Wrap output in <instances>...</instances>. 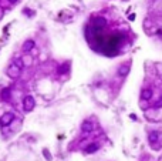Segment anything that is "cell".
I'll return each mask as SVG.
<instances>
[{"mask_svg":"<svg viewBox=\"0 0 162 161\" xmlns=\"http://www.w3.org/2000/svg\"><path fill=\"white\" fill-rule=\"evenodd\" d=\"M22 68H23L22 60H14V62L12 63V66L9 67V70H7V74H9L10 77L16 78V77H18V74H20Z\"/></svg>","mask_w":162,"mask_h":161,"instance_id":"obj_1","label":"cell"},{"mask_svg":"<svg viewBox=\"0 0 162 161\" xmlns=\"http://www.w3.org/2000/svg\"><path fill=\"white\" fill-rule=\"evenodd\" d=\"M34 99L31 96H26L24 100H23V107H24L26 111H31V110L34 109Z\"/></svg>","mask_w":162,"mask_h":161,"instance_id":"obj_2","label":"cell"},{"mask_svg":"<svg viewBox=\"0 0 162 161\" xmlns=\"http://www.w3.org/2000/svg\"><path fill=\"white\" fill-rule=\"evenodd\" d=\"M13 118H14V114L13 113H6V114H3L2 117H0V126H9L10 123L13 121Z\"/></svg>","mask_w":162,"mask_h":161,"instance_id":"obj_3","label":"cell"},{"mask_svg":"<svg viewBox=\"0 0 162 161\" xmlns=\"http://www.w3.org/2000/svg\"><path fill=\"white\" fill-rule=\"evenodd\" d=\"M92 23H94V27H92V29H94V30H97V31L107 26V20H105L104 17H95Z\"/></svg>","mask_w":162,"mask_h":161,"instance_id":"obj_4","label":"cell"},{"mask_svg":"<svg viewBox=\"0 0 162 161\" xmlns=\"http://www.w3.org/2000/svg\"><path fill=\"white\" fill-rule=\"evenodd\" d=\"M34 46H36V43H34L33 40H27L23 44V50H24V51H30V50L34 49Z\"/></svg>","mask_w":162,"mask_h":161,"instance_id":"obj_5","label":"cell"},{"mask_svg":"<svg viewBox=\"0 0 162 161\" xmlns=\"http://www.w3.org/2000/svg\"><path fill=\"white\" fill-rule=\"evenodd\" d=\"M92 124L90 123V121H84L83 126H81V130L84 131V133H90V131H92Z\"/></svg>","mask_w":162,"mask_h":161,"instance_id":"obj_6","label":"cell"},{"mask_svg":"<svg viewBox=\"0 0 162 161\" xmlns=\"http://www.w3.org/2000/svg\"><path fill=\"white\" fill-rule=\"evenodd\" d=\"M151 97H152V90H144L142 93H141V99L142 100H149Z\"/></svg>","mask_w":162,"mask_h":161,"instance_id":"obj_7","label":"cell"},{"mask_svg":"<svg viewBox=\"0 0 162 161\" xmlns=\"http://www.w3.org/2000/svg\"><path fill=\"white\" fill-rule=\"evenodd\" d=\"M129 73V67L128 66H121V67L118 68V74L119 76H127Z\"/></svg>","mask_w":162,"mask_h":161,"instance_id":"obj_8","label":"cell"},{"mask_svg":"<svg viewBox=\"0 0 162 161\" xmlns=\"http://www.w3.org/2000/svg\"><path fill=\"white\" fill-rule=\"evenodd\" d=\"M97 150H98V144H90V146L86 148V153L91 154V153H95Z\"/></svg>","mask_w":162,"mask_h":161,"instance_id":"obj_9","label":"cell"},{"mask_svg":"<svg viewBox=\"0 0 162 161\" xmlns=\"http://www.w3.org/2000/svg\"><path fill=\"white\" fill-rule=\"evenodd\" d=\"M10 97V89H4L3 91H2V99L3 100H7Z\"/></svg>","mask_w":162,"mask_h":161,"instance_id":"obj_10","label":"cell"},{"mask_svg":"<svg viewBox=\"0 0 162 161\" xmlns=\"http://www.w3.org/2000/svg\"><path fill=\"white\" fill-rule=\"evenodd\" d=\"M158 140V133H151L149 134V141L151 142H155Z\"/></svg>","mask_w":162,"mask_h":161,"instance_id":"obj_11","label":"cell"},{"mask_svg":"<svg viewBox=\"0 0 162 161\" xmlns=\"http://www.w3.org/2000/svg\"><path fill=\"white\" fill-rule=\"evenodd\" d=\"M67 68H68V66H67V64H65V66H63V67L60 68V73H64V71L67 70Z\"/></svg>","mask_w":162,"mask_h":161,"instance_id":"obj_12","label":"cell"},{"mask_svg":"<svg viewBox=\"0 0 162 161\" xmlns=\"http://www.w3.org/2000/svg\"><path fill=\"white\" fill-rule=\"evenodd\" d=\"M155 107H162V100H159V101L156 103V104H155Z\"/></svg>","mask_w":162,"mask_h":161,"instance_id":"obj_13","label":"cell"},{"mask_svg":"<svg viewBox=\"0 0 162 161\" xmlns=\"http://www.w3.org/2000/svg\"><path fill=\"white\" fill-rule=\"evenodd\" d=\"M135 19V14H129V20H134Z\"/></svg>","mask_w":162,"mask_h":161,"instance_id":"obj_14","label":"cell"},{"mask_svg":"<svg viewBox=\"0 0 162 161\" xmlns=\"http://www.w3.org/2000/svg\"><path fill=\"white\" fill-rule=\"evenodd\" d=\"M10 3H16V2H17V0H9Z\"/></svg>","mask_w":162,"mask_h":161,"instance_id":"obj_15","label":"cell"}]
</instances>
